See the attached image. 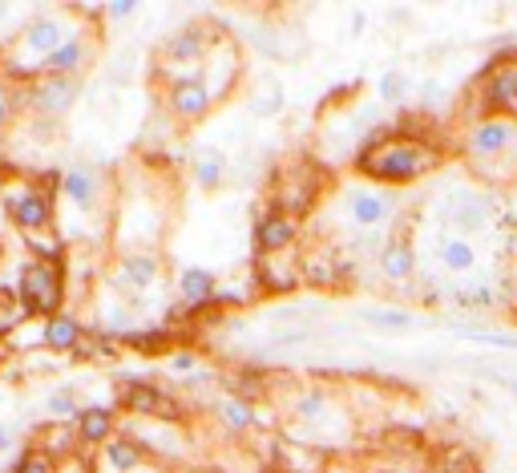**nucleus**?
Wrapping results in <instances>:
<instances>
[{
  "label": "nucleus",
  "instance_id": "f257e3e1",
  "mask_svg": "<svg viewBox=\"0 0 517 473\" xmlns=\"http://www.w3.org/2000/svg\"><path fill=\"white\" fill-rule=\"evenodd\" d=\"M441 162V154L429 142L417 138H368L356 154V170L372 182H388V186H404L425 178L433 166Z\"/></svg>",
  "mask_w": 517,
  "mask_h": 473
},
{
  "label": "nucleus",
  "instance_id": "f03ea898",
  "mask_svg": "<svg viewBox=\"0 0 517 473\" xmlns=\"http://www.w3.org/2000/svg\"><path fill=\"white\" fill-rule=\"evenodd\" d=\"M21 304L33 316H57L65 304V271L61 259H29L21 267Z\"/></svg>",
  "mask_w": 517,
  "mask_h": 473
},
{
  "label": "nucleus",
  "instance_id": "7ed1b4c3",
  "mask_svg": "<svg viewBox=\"0 0 517 473\" xmlns=\"http://www.w3.org/2000/svg\"><path fill=\"white\" fill-rule=\"evenodd\" d=\"M118 385H122V401L130 413H138L146 421H182V405L166 389H158L150 381H126V376Z\"/></svg>",
  "mask_w": 517,
  "mask_h": 473
},
{
  "label": "nucleus",
  "instance_id": "20e7f679",
  "mask_svg": "<svg viewBox=\"0 0 517 473\" xmlns=\"http://www.w3.org/2000/svg\"><path fill=\"white\" fill-rule=\"evenodd\" d=\"M513 142H517V122H509V118H485V122H477L469 130L465 154L477 158V162H489V158H501Z\"/></svg>",
  "mask_w": 517,
  "mask_h": 473
},
{
  "label": "nucleus",
  "instance_id": "39448f33",
  "mask_svg": "<svg viewBox=\"0 0 517 473\" xmlns=\"http://www.w3.org/2000/svg\"><path fill=\"white\" fill-rule=\"evenodd\" d=\"M77 93H81V77H41L29 89V106L41 118H61L77 102Z\"/></svg>",
  "mask_w": 517,
  "mask_h": 473
},
{
  "label": "nucleus",
  "instance_id": "423d86ee",
  "mask_svg": "<svg viewBox=\"0 0 517 473\" xmlns=\"http://www.w3.org/2000/svg\"><path fill=\"white\" fill-rule=\"evenodd\" d=\"M481 102H485V110H493V118L517 122V65H497L485 73Z\"/></svg>",
  "mask_w": 517,
  "mask_h": 473
},
{
  "label": "nucleus",
  "instance_id": "0eeeda50",
  "mask_svg": "<svg viewBox=\"0 0 517 473\" xmlns=\"http://www.w3.org/2000/svg\"><path fill=\"white\" fill-rule=\"evenodd\" d=\"M166 102H170V114L182 118V122H198V118L211 114V106H215L211 85H206L202 77H182V81H174L170 93H166Z\"/></svg>",
  "mask_w": 517,
  "mask_h": 473
},
{
  "label": "nucleus",
  "instance_id": "6e6552de",
  "mask_svg": "<svg viewBox=\"0 0 517 473\" xmlns=\"http://www.w3.org/2000/svg\"><path fill=\"white\" fill-rule=\"evenodd\" d=\"M320 186H316V170L312 166H295L287 170V178L275 186V211L279 215H291V211H307L316 203Z\"/></svg>",
  "mask_w": 517,
  "mask_h": 473
},
{
  "label": "nucleus",
  "instance_id": "1a4fd4ad",
  "mask_svg": "<svg viewBox=\"0 0 517 473\" xmlns=\"http://www.w3.org/2000/svg\"><path fill=\"white\" fill-rule=\"evenodd\" d=\"M441 215H445V223L457 227L461 235H477V231L489 227V215H493V211H489V199L469 195V191H457V195L445 199Z\"/></svg>",
  "mask_w": 517,
  "mask_h": 473
},
{
  "label": "nucleus",
  "instance_id": "9d476101",
  "mask_svg": "<svg viewBox=\"0 0 517 473\" xmlns=\"http://www.w3.org/2000/svg\"><path fill=\"white\" fill-rule=\"evenodd\" d=\"M9 219L21 231H45L53 223V195H45V191H17L9 199Z\"/></svg>",
  "mask_w": 517,
  "mask_h": 473
},
{
  "label": "nucleus",
  "instance_id": "9b49d317",
  "mask_svg": "<svg viewBox=\"0 0 517 473\" xmlns=\"http://www.w3.org/2000/svg\"><path fill=\"white\" fill-rule=\"evenodd\" d=\"M295 235H299L295 219L271 211V215H263L259 227H255V247H259V255H287V251L295 247Z\"/></svg>",
  "mask_w": 517,
  "mask_h": 473
},
{
  "label": "nucleus",
  "instance_id": "f8f14e48",
  "mask_svg": "<svg viewBox=\"0 0 517 473\" xmlns=\"http://www.w3.org/2000/svg\"><path fill=\"white\" fill-rule=\"evenodd\" d=\"M259 288L263 292H275V296H287L303 283V263H283V255H259Z\"/></svg>",
  "mask_w": 517,
  "mask_h": 473
},
{
  "label": "nucleus",
  "instance_id": "ddd939ff",
  "mask_svg": "<svg viewBox=\"0 0 517 473\" xmlns=\"http://www.w3.org/2000/svg\"><path fill=\"white\" fill-rule=\"evenodd\" d=\"M61 195L77 207V211H93L97 207V195H101V182L89 166H69L61 174Z\"/></svg>",
  "mask_w": 517,
  "mask_h": 473
},
{
  "label": "nucleus",
  "instance_id": "4468645a",
  "mask_svg": "<svg viewBox=\"0 0 517 473\" xmlns=\"http://www.w3.org/2000/svg\"><path fill=\"white\" fill-rule=\"evenodd\" d=\"M412 271H417V251H412L408 239H388L380 251V275L388 283H408Z\"/></svg>",
  "mask_w": 517,
  "mask_h": 473
},
{
  "label": "nucleus",
  "instance_id": "2eb2a0df",
  "mask_svg": "<svg viewBox=\"0 0 517 473\" xmlns=\"http://www.w3.org/2000/svg\"><path fill=\"white\" fill-rule=\"evenodd\" d=\"M81 61H85V37L69 33L65 45L41 61V77H81Z\"/></svg>",
  "mask_w": 517,
  "mask_h": 473
},
{
  "label": "nucleus",
  "instance_id": "dca6fc26",
  "mask_svg": "<svg viewBox=\"0 0 517 473\" xmlns=\"http://www.w3.org/2000/svg\"><path fill=\"white\" fill-rule=\"evenodd\" d=\"M388 211H392V199L384 195V191H352L348 195V215H352V223L356 227H380L384 219H388Z\"/></svg>",
  "mask_w": 517,
  "mask_h": 473
},
{
  "label": "nucleus",
  "instance_id": "f3484780",
  "mask_svg": "<svg viewBox=\"0 0 517 473\" xmlns=\"http://www.w3.org/2000/svg\"><path fill=\"white\" fill-rule=\"evenodd\" d=\"M178 292H182L186 308H202V304H215V296H219L215 271H211V267H186V271L178 275Z\"/></svg>",
  "mask_w": 517,
  "mask_h": 473
},
{
  "label": "nucleus",
  "instance_id": "a211bd4d",
  "mask_svg": "<svg viewBox=\"0 0 517 473\" xmlns=\"http://www.w3.org/2000/svg\"><path fill=\"white\" fill-rule=\"evenodd\" d=\"M114 409H106V405H89V409H81L77 413V441H85V445H110L114 441Z\"/></svg>",
  "mask_w": 517,
  "mask_h": 473
},
{
  "label": "nucleus",
  "instance_id": "6ab92c4d",
  "mask_svg": "<svg viewBox=\"0 0 517 473\" xmlns=\"http://www.w3.org/2000/svg\"><path fill=\"white\" fill-rule=\"evenodd\" d=\"M65 37H69V33H65V25H61L57 17H37V21L25 29V49L45 61L49 53H57V49L65 45Z\"/></svg>",
  "mask_w": 517,
  "mask_h": 473
},
{
  "label": "nucleus",
  "instance_id": "aec40b11",
  "mask_svg": "<svg viewBox=\"0 0 517 473\" xmlns=\"http://www.w3.org/2000/svg\"><path fill=\"white\" fill-rule=\"evenodd\" d=\"M81 336H85V332H81V320L69 316V312L49 316V320H45V332H41V340H45L49 352H77Z\"/></svg>",
  "mask_w": 517,
  "mask_h": 473
},
{
  "label": "nucleus",
  "instance_id": "412c9836",
  "mask_svg": "<svg viewBox=\"0 0 517 473\" xmlns=\"http://www.w3.org/2000/svg\"><path fill=\"white\" fill-rule=\"evenodd\" d=\"M158 275H162V267H158V255H146V251H134V255H126V259H122V271H118V279L126 283L130 292H146V288H154V283H158Z\"/></svg>",
  "mask_w": 517,
  "mask_h": 473
},
{
  "label": "nucleus",
  "instance_id": "4be33fe9",
  "mask_svg": "<svg viewBox=\"0 0 517 473\" xmlns=\"http://www.w3.org/2000/svg\"><path fill=\"white\" fill-rule=\"evenodd\" d=\"M332 393L328 389H303L299 397H295V417L299 421H307L312 429H324L328 421H332Z\"/></svg>",
  "mask_w": 517,
  "mask_h": 473
},
{
  "label": "nucleus",
  "instance_id": "5701e85b",
  "mask_svg": "<svg viewBox=\"0 0 517 473\" xmlns=\"http://www.w3.org/2000/svg\"><path fill=\"white\" fill-rule=\"evenodd\" d=\"M101 461H106L114 473H138L142 461H146V453H142V445L134 437H114L106 445V453H101Z\"/></svg>",
  "mask_w": 517,
  "mask_h": 473
},
{
  "label": "nucleus",
  "instance_id": "b1692460",
  "mask_svg": "<svg viewBox=\"0 0 517 473\" xmlns=\"http://www.w3.org/2000/svg\"><path fill=\"white\" fill-rule=\"evenodd\" d=\"M194 178H198L202 191H219L223 178H227V158H223V150H198V158H194Z\"/></svg>",
  "mask_w": 517,
  "mask_h": 473
},
{
  "label": "nucleus",
  "instance_id": "393cba45",
  "mask_svg": "<svg viewBox=\"0 0 517 473\" xmlns=\"http://www.w3.org/2000/svg\"><path fill=\"white\" fill-rule=\"evenodd\" d=\"M437 255H441V263L449 267V271H473V263H477V251H473V243L469 239H457V235H445L441 243H437Z\"/></svg>",
  "mask_w": 517,
  "mask_h": 473
},
{
  "label": "nucleus",
  "instance_id": "a878e982",
  "mask_svg": "<svg viewBox=\"0 0 517 473\" xmlns=\"http://www.w3.org/2000/svg\"><path fill=\"white\" fill-rule=\"evenodd\" d=\"M166 57L170 61H202L206 57V41L198 29H182L178 37L166 41Z\"/></svg>",
  "mask_w": 517,
  "mask_h": 473
},
{
  "label": "nucleus",
  "instance_id": "bb28decb",
  "mask_svg": "<svg viewBox=\"0 0 517 473\" xmlns=\"http://www.w3.org/2000/svg\"><path fill=\"white\" fill-rule=\"evenodd\" d=\"M279 110H283V85H279V77H259V93L251 98V114L271 118Z\"/></svg>",
  "mask_w": 517,
  "mask_h": 473
},
{
  "label": "nucleus",
  "instance_id": "cd10ccee",
  "mask_svg": "<svg viewBox=\"0 0 517 473\" xmlns=\"http://www.w3.org/2000/svg\"><path fill=\"white\" fill-rule=\"evenodd\" d=\"M457 304L461 308H497L501 304V288H497V283L493 279H481V283H469V288H461L457 292Z\"/></svg>",
  "mask_w": 517,
  "mask_h": 473
},
{
  "label": "nucleus",
  "instance_id": "c85d7f7f",
  "mask_svg": "<svg viewBox=\"0 0 517 473\" xmlns=\"http://www.w3.org/2000/svg\"><path fill=\"white\" fill-rule=\"evenodd\" d=\"M360 320L372 324V328H380V332H404V328H412V312H404V308H364Z\"/></svg>",
  "mask_w": 517,
  "mask_h": 473
},
{
  "label": "nucleus",
  "instance_id": "c756f323",
  "mask_svg": "<svg viewBox=\"0 0 517 473\" xmlns=\"http://www.w3.org/2000/svg\"><path fill=\"white\" fill-rule=\"evenodd\" d=\"M255 409H251V401H239V397H231L227 405H223V425L227 429H235V433H247V429H255Z\"/></svg>",
  "mask_w": 517,
  "mask_h": 473
},
{
  "label": "nucleus",
  "instance_id": "7c9ffc66",
  "mask_svg": "<svg viewBox=\"0 0 517 473\" xmlns=\"http://www.w3.org/2000/svg\"><path fill=\"white\" fill-rule=\"evenodd\" d=\"M45 409H49V417H73L77 421V401H73V389H53L49 393V401H45Z\"/></svg>",
  "mask_w": 517,
  "mask_h": 473
},
{
  "label": "nucleus",
  "instance_id": "2f4dec72",
  "mask_svg": "<svg viewBox=\"0 0 517 473\" xmlns=\"http://www.w3.org/2000/svg\"><path fill=\"white\" fill-rule=\"evenodd\" d=\"M13 473H53V453L25 449V453H21V461L13 465Z\"/></svg>",
  "mask_w": 517,
  "mask_h": 473
},
{
  "label": "nucleus",
  "instance_id": "473e14b6",
  "mask_svg": "<svg viewBox=\"0 0 517 473\" xmlns=\"http://www.w3.org/2000/svg\"><path fill=\"white\" fill-rule=\"evenodd\" d=\"M400 98H404V73L392 69V73L380 77V102L392 106V102H400Z\"/></svg>",
  "mask_w": 517,
  "mask_h": 473
},
{
  "label": "nucleus",
  "instance_id": "72a5a7b5",
  "mask_svg": "<svg viewBox=\"0 0 517 473\" xmlns=\"http://www.w3.org/2000/svg\"><path fill=\"white\" fill-rule=\"evenodd\" d=\"M461 336L473 340V344H485V348H517V336H501V332H473V328H465Z\"/></svg>",
  "mask_w": 517,
  "mask_h": 473
},
{
  "label": "nucleus",
  "instance_id": "f704fd0d",
  "mask_svg": "<svg viewBox=\"0 0 517 473\" xmlns=\"http://www.w3.org/2000/svg\"><path fill=\"white\" fill-rule=\"evenodd\" d=\"M134 9H138L134 0H114V5H106V13H110L114 21H130V17H134Z\"/></svg>",
  "mask_w": 517,
  "mask_h": 473
},
{
  "label": "nucleus",
  "instance_id": "c9c22d12",
  "mask_svg": "<svg viewBox=\"0 0 517 473\" xmlns=\"http://www.w3.org/2000/svg\"><path fill=\"white\" fill-rule=\"evenodd\" d=\"M194 364H198L194 352H174V356H170V368H174V372H194Z\"/></svg>",
  "mask_w": 517,
  "mask_h": 473
},
{
  "label": "nucleus",
  "instance_id": "e433bc0d",
  "mask_svg": "<svg viewBox=\"0 0 517 473\" xmlns=\"http://www.w3.org/2000/svg\"><path fill=\"white\" fill-rule=\"evenodd\" d=\"M13 122V98H9V93H0V130H5Z\"/></svg>",
  "mask_w": 517,
  "mask_h": 473
},
{
  "label": "nucleus",
  "instance_id": "4c0bfd02",
  "mask_svg": "<svg viewBox=\"0 0 517 473\" xmlns=\"http://www.w3.org/2000/svg\"><path fill=\"white\" fill-rule=\"evenodd\" d=\"M9 449H13V429H9L5 421H0V457H5Z\"/></svg>",
  "mask_w": 517,
  "mask_h": 473
},
{
  "label": "nucleus",
  "instance_id": "58836bf2",
  "mask_svg": "<svg viewBox=\"0 0 517 473\" xmlns=\"http://www.w3.org/2000/svg\"><path fill=\"white\" fill-rule=\"evenodd\" d=\"M9 17V5H0V21H5Z\"/></svg>",
  "mask_w": 517,
  "mask_h": 473
},
{
  "label": "nucleus",
  "instance_id": "ea45409f",
  "mask_svg": "<svg viewBox=\"0 0 517 473\" xmlns=\"http://www.w3.org/2000/svg\"><path fill=\"white\" fill-rule=\"evenodd\" d=\"M0 364H5V344H0Z\"/></svg>",
  "mask_w": 517,
  "mask_h": 473
},
{
  "label": "nucleus",
  "instance_id": "a19ab883",
  "mask_svg": "<svg viewBox=\"0 0 517 473\" xmlns=\"http://www.w3.org/2000/svg\"><path fill=\"white\" fill-rule=\"evenodd\" d=\"M138 473H154V469H138Z\"/></svg>",
  "mask_w": 517,
  "mask_h": 473
},
{
  "label": "nucleus",
  "instance_id": "79ce46f5",
  "mask_svg": "<svg viewBox=\"0 0 517 473\" xmlns=\"http://www.w3.org/2000/svg\"><path fill=\"white\" fill-rule=\"evenodd\" d=\"M275 473H283V469H275Z\"/></svg>",
  "mask_w": 517,
  "mask_h": 473
}]
</instances>
